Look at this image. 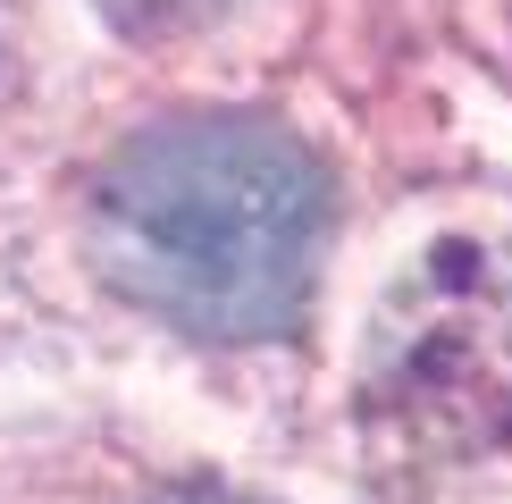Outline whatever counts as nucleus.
Returning a JSON list of instances; mask_svg holds the SVG:
<instances>
[{
  "label": "nucleus",
  "instance_id": "nucleus-1",
  "mask_svg": "<svg viewBox=\"0 0 512 504\" xmlns=\"http://www.w3.org/2000/svg\"><path fill=\"white\" fill-rule=\"evenodd\" d=\"M328 185L311 152L261 118H168L135 135L93 185V261L152 320L244 345L303 311Z\"/></svg>",
  "mask_w": 512,
  "mask_h": 504
},
{
  "label": "nucleus",
  "instance_id": "nucleus-2",
  "mask_svg": "<svg viewBox=\"0 0 512 504\" xmlns=\"http://www.w3.org/2000/svg\"><path fill=\"white\" fill-rule=\"evenodd\" d=\"M101 9H110L118 26H143V34H177V26H202V17H219L227 0H101Z\"/></svg>",
  "mask_w": 512,
  "mask_h": 504
}]
</instances>
